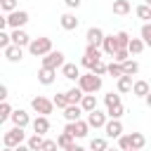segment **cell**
Returning <instances> with one entry per match:
<instances>
[{
	"label": "cell",
	"instance_id": "cell-41",
	"mask_svg": "<svg viewBox=\"0 0 151 151\" xmlns=\"http://www.w3.org/2000/svg\"><path fill=\"white\" fill-rule=\"evenodd\" d=\"M130 59V50L125 47V50H118L116 54H113V61H118V64H123V61H127Z\"/></svg>",
	"mask_w": 151,
	"mask_h": 151
},
{
	"label": "cell",
	"instance_id": "cell-53",
	"mask_svg": "<svg viewBox=\"0 0 151 151\" xmlns=\"http://www.w3.org/2000/svg\"><path fill=\"white\" fill-rule=\"evenodd\" d=\"M130 151H142V149H130Z\"/></svg>",
	"mask_w": 151,
	"mask_h": 151
},
{
	"label": "cell",
	"instance_id": "cell-27",
	"mask_svg": "<svg viewBox=\"0 0 151 151\" xmlns=\"http://www.w3.org/2000/svg\"><path fill=\"white\" fill-rule=\"evenodd\" d=\"M123 73H125V76H137V73H139V64H137L134 59L123 61Z\"/></svg>",
	"mask_w": 151,
	"mask_h": 151
},
{
	"label": "cell",
	"instance_id": "cell-50",
	"mask_svg": "<svg viewBox=\"0 0 151 151\" xmlns=\"http://www.w3.org/2000/svg\"><path fill=\"white\" fill-rule=\"evenodd\" d=\"M144 101H146V106H149V109H151V92H149V94H146V97H144Z\"/></svg>",
	"mask_w": 151,
	"mask_h": 151
},
{
	"label": "cell",
	"instance_id": "cell-17",
	"mask_svg": "<svg viewBox=\"0 0 151 151\" xmlns=\"http://www.w3.org/2000/svg\"><path fill=\"white\" fill-rule=\"evenodd\" d=\"M9 120H12V125H17V127H26V125L31 123V118H28V113H26L24 109H17Z\"/></svg>",
	"mask_w": 151,
	"mask_h": 151
},
{
	"label": "cell",
	"instance_id": "cell-13",
	"mask_svg": "<svg viewBox=\"0 0 151 151\" xmlns=\"http://www.w3.org/2000/svg\"><path fill=\"white\" fill-rule=\"evenodd\" d=\"M12 42L19 45V47H28L31 45V35L24 28H12Z\"/></svg>",
	"mask_w": 151,
	"mask_h": 151
},
{
	"label": "cell",
	"instance_id": "cell-35",
	"mask_svg": "<svg viewBox=\"0 0 151 151\" xmlns=\"http://www.w3.org/2000/svg\"><path fill=\"white\" fill-rule=\"evenodd\" d=\"M52 101H54V106H57V109H66V106L71 104L66 92H64V94H54V97H52Z\"/></svg>",
	"mask_w": 151,
	"mask_h": 151
},
{
	"label": "cell",
	"instance_id": "cell-25",
	"mask_svg": "<svg viewBox=\"0 0 151 151\" xmlns=\"http://www.w3.org/2000/svg\"><path fill=\"white\" fill-rule=\"evenodd\" d=\"M132 9V5H130V0H113V14H127Z\"/></svg>",
	"mask_w": 151,
	"mask_h": 151
},
{
	"label": "cell",
	"instance_id": "cell-33",
	"mask_svg": "<svg viewBox=\"0 0 151 151\" xmlns=\"http://www.w3.org/2000/svg\"><path fill=\"white\" fill-rule=\"evenodd\" d=\"M134 14H137L139 19H144V21H149V19H151V5H146V2L139 5V7L134 9Z\"/></svg>",
	"mask_w": 151,
	"mask_h": 151
},
{
	"label": "cell",
	"instance_id": "cell-2",
	"mask_svg": "<svg viewBox=\"0 0 151 151\" xmlns=\"http://www.w3.org/2000/svg\"><path fill=\"white\" fill-rule=\"evenodd\" d=\"M78 87H80L85 94H94V92H99V90H101V76H97L94 71L83 73V76L78 78Z\"/></svg>",
	"mask_w": 151,
	"mask_h": 151
},
{
	"label": "cell",
	"instance_id": "cell-3",
	"mask_svg": "<svg viewBox=\"0 0 151 151\" xmlns=\"http://www.w3.org/2000/svg\"><path fill=\"white\" fill-rule=\"evenodd\" d=\"M28 52L33 57H45L52 52V40L50 38H33L31 45H28Z\"/></svg>",
	"mask_w": 151,
	"mask_h": 151
},
{
	"label": "cell",
	"instance_id": "cell-19",
	"mask_svg": "<svg viewBox=\"0 0 151 151\" xmlns=\"http://www.w3.org/2000/svg\"><path fill=\"white\" fill-rule=\"evenodd\" d=\"M31 125H33V132H38V134H47V132H50V120H47V116H38Z\"/></svg>",
	"mask_w": 151,
	"mask_h": 151
},
{
	"label": "cell",
	"instance_id": "cell-21",
	"mask_svg": "<svg viewBox=\"0 0 151 151\" xmlns=\"http://www.w3.org/2000/svg\"><path fill=\"white\" fill-rule=\"evenodd\" d=\"M151 90H149V83L146 80H134V85H132V94L134 97H146Z\"/></svg>",
	"mask_w": 151,
	"mask_h": 151
},
{
	"label": "cell",
	"instance_id": "cell-42",
	"mask_svg": "<svg viewBox=\"0 0 151 151\" xmlns=\"http://www.w3.org/2000/svg\"><path fill=\"white\" fill-rule=\"evenodd\" d=\"M0 7H2V12H14L17 9V0H0Z\"/></svg>",
	"mask_w": 151,
	"mask_h": 151
},
{
	"label": "cell",
	"instance_id": "cell-31",
	"mask_svg": "<svg viewBox=\"0 0 151 151\" xmlns=\"http://www.w3.org/2000/svg\"><path fill=\"white\" fill-rule=\"evenodd\" d=\"M73 134H68V132H61L59 137H57V144H59V149H68L71 144H73Z\"/></svg>",
	"mask_w": 151,
	"mask_h": 151
},
{
	"label": "cell",
	"instance_id": "cell-32",
	"mask_svg": "<svg viewBox=\"0 0 151 151\" xmlns=\"http://www.w3.org/2000/svg\"><path fill=\"white\" fill-rule=\"evenodd\" d=\"M109 76H111V78H116V80H118L120 76H125V73H123V64L111 61V64H109Z\"/></svg>",
	"mask_w": 151,
	"mask_h": 151
},
{
	"label": "cell",
	"instance_id": "cell-54",
	"mask_svg": "<svg viewBox=\"0 0 151 151\" xmlns=\"http://www.w3.org/2000/svg\"><path fill=\"white\" fill-rule=\"evenodd\" d=\"M144 2H146V5H151V0H144Z\"/></svg>",
	"mask_w": 151,
	"mask_h": 151
},
{
	"label": "cell",
	"instance_id": "cell-5",
	"mask_svg": "<svg viewBox=\"0 0 151 151\" xmlns=\"http://www.w3.org/2000/svg\"><path fill=\"white\" fill-rule=\"evenodd\" d=\"M2 142H5V146L17 149L19 144H24V142H26V132H24V127H17V125H14L12 130H7V132H5Z\"/></svg>",
	"mask_w": 151,
	"mask_h": 151
},
{
	"label": "cell",
	"instance_id": "cell-23",
	"mask_svg": "<svg viewBox=\"0 0 151 151\" xmlns=\"http://www.w3.org/2000/svg\"><path fill=\"white\" fill-rule=\"evenodd\" d=\"M146 137L142 132H130V149H144Z\"/></svg>",
	"mask_w": 151,
	"mask_h": 151
},
{
	"label": "cell",
	"instance_id": "cell-1",
	"mask_svg": "<svg viewBox=\"0 0 151 151\" xmlns=\"http://www.w3.org/2000/svg\"><path fill=\"white\" fill-rule=\"evenodd\" d=\"M28 19H31V17H28L26 9H14V12H9V14L0 21V31H5L7 26H9V28H21V26L28 24Z\"/></svg>",
	"mask_w": 151,
	"mask_h": 151
},
{
	"label": "cell",
	"instance_id": "cell-48",
	"mask_svg": "<svg viewBox=\"0 0 151 151\" xmlns=\"http://www.w3.org/2000/svg\"><path fill=\"white\" fill-rule=\"evenodd\" d=\"M64 151H85V149H83V146H78V144H71V146H68V149H64Z\"/></svg>",
	"mask_w": 151,
	"mask_h": 151
},
{
	"label": "cell",
	"instance_id": "cell-28",
	"mask_svg": "<svg viewBox=\"0 0 151 151\" xmlns=\"http://www.w3.org/2000/svg\"><path fill=\"white\" fill-rule=\"evenodd\" d=\"M132 76H120L118 78V92H132Z\"/></svg>",
	"mask_w": 151,
	"mask_h": 151
},
{
	"label": "cell",
	"instance_id": "cell-51",
	"mask_svg": "<svg viewBox=\"0 0 151 151\" xmlns=\"http://www.w3.org/2000/svg\"><path fill=\"white\" fill-rule=\"evenodd\" d=\"M2 151H17V149H12V146H5V149H2Z\"/></svg>",
	"mask_w": 151,
	"mask_h": 151
},
{
	"label": "cell",
	"instance_id": "cell-12",
	"mask_svg": "<svg viewBox=\"0 0 151 151\" xmlns=\"http://www.w3.org/2000/svg\"><path fill=\"white\" fill-rule=\"evenodd\" d=\"M106 116H109V113H101V111H97V109L90 111V113H87V123H90V127H94V130H97V127H104V125L109 123Z\"/></svg>",
	"mask_w": 151,
	"mask_h": 151
},
{
	"label": "cell",
	"instance_id": "cell-49",
	"mask_svg": "<svg viewBox=\"0 0 151 151\" xmlns=\"http://www.w3.org/2000/svg\"><path fill=\"white\" fill-rule=\"evenodd\" d=\"M17 151H33V149H31L28 144H19V146H17Z\"/></svg>",
	"mask_w": 151,
	"mask_h": 151
},
{
	"label": "cell",
	"instance_id": "cell-46",
	"mask_svg": "<svg viewBox=\"0 0 151 151\" xmlns=\"http://www.w3.org/2000/svg\"><path fill=\"white\" fill-rule=\"evenodd\" d=\"M64 2H66L68 9H78V7H80V0H64Z\"/></svg>",
	"mask_w": 151,
	"mask_h": 151
},
{
	"label": "cell",
	"instance_id": "cell-40",
	"mask_svg": "<svg viewBox=\"0 0 151 151\" xmlns=\"http://www.w3.org/2000/svg\"><path fill=\"white\" fill-rule=\"evenodd\" d=\"M9 45H12V33L0 31V50H5V47H9Z\"/></svg>",
	"mask_w": 151,
	"mask_h": 151
},
{
	"label": "cell",
	"instance_id": "cell-24",
	"mask_svg": "<svg viewBox=\"0 0 151 151\" xmlns=\"http://www.w3.org/2000/svg\"><path fill=\"white\" fill-rule=\"evenodd\" d=\"M26 144L33 149V151H42V144H45V139H42V134H38V132H33L28 139H26Z\"/></svg>",
	"mask_w": 151,
	"mask_h": 151
},
{
	"label": "cell",
	"instance_id": "cell-16",
	"mask_svg": "<svg viewBox=\"0 0 151 151\" xmlns=\"http://www.w3.org/2000/svg\"><path fill=\"white\" fill-rule=\"evenodd\" d=\"M54 78H57V71H54V68L42 66V68L38 71V80H40V85H52V83H54Z\"/></svg>",
	"mask_w": 151,
	"mask_h": 151
},
{
	"label": "cell",
	"instance_id": "cell-20",
	"mask_svg": "<svg viewBox=\"0 0 151 151\" xmlns=\"http://www.w3.org/2000/svg\"><path fill=\"white\" fill-rule=\"evenodd\" d=\"M61 73H64V78H68V80H78V78L83 76L76 64H64V66H61Z\"/></svg>",
	"mask_w": 151,
	"mask_h": 151
},
{
	"label": "cell",
	"instance_id": "cell-22",
	"mask_svg": "<svg viewBox=\"0 0 151 151\" xmlns=\"http://www.w3.org/2000/svg\"><path fill=\"white\" fill-rule=\"evenodd\" d=\"M144 47H146V42H144L142 38H132V40H130V45H127L130 54H134V57H137V54H142V52H144Z\"/></svg>",
	"mask_w": 151,
	"mask_h": 151
},
{
	"label": "cell",
	"instance_id": "cell-8",
	"mask_svg": "<svg viewBox=\"0 0 151 151\" xmlns=\"http://www.w3.org/2000/svg\"><path fill=\"white\" fill-rule=\"evenodd\" d=\"M66 64V59H64V52H59V50H52L50 54H45L42 57V66H47V68H61Z\"/></svg>",
	"mask_w": 151,
	"mask_h": 151
},
{
	"label": "cell",
	"instance_id": "cell-7",
	"mask_svg": "<svg viewBox=\"0 0 151 151\" xmlns=\"http://www.w3.org/2000/svg\"><path fill=\"white\" fill-rule=\"evenodd\" d=\"M87 130H90V123H87V120H76V123H66V127H64V132L73 134L76 139H83V137H87Z\"/></svg>",
	"mask_w": 151,
	"mask_h": 151
},
{
	"label": "cell",
	"instance_id": "cell-9",
	"mask_svg": "<svg viewBox=\"0 0 151 151\" xmlns=\"http://www.w3.org/2000/svg\"><path fill=\"white\" fill-rule=\"evenodd\" d=\"M104 31L101 28H97V26H92V28H87V33H85V40H87V45H94V47H101L104 45Z\"/></svg>",
	"mask_w": 151,
	"mask_h": 151
},
{
	"label": "cell",
	"instance_id": "cell-18",
	"mask_svg": "<svg viewBox=\"0 0 151 151\" xmlns=\"http://www.w3.org/2000/svg\"><path fill=\"white\" fill-rule=\"evenodd\" d=\"M101 50H104V54H109V57H113L120 47H118V40H116V35H106L104 38V45H101Z\"/></svg>",
	"mask_w": 151,
	"mask_h": 151
},
{
	"label": "cell",
	"instance_id": "cell-52",
	"mask_svg": "<svg viewBox=\"0 0 151 151\" xmlns=\"http://www.w3.org/2000/svg\"><path fill=\"white\" fill-rule=\"evenodd\" d=\"M106 151H118V149H106Z\"/></svg>",
	"mask_w": 151,
	"mask_h": 151
},
{
	"label": "cell",
	"instance_id": "cell-39",
	"mask_svg": "<svg viewBox=\"0 0 151 151\" xmlns=\"http://www.w3.org/2000/svg\"><path fill=\"white\" fill-rule=\"evenodd\" d=\"M104 104H106V109H109V106H116V104H123V101H120V94L109 92V94L104 97Z\"/></svg>",
	"mask_w": 151,
	"mask_h": 151
},
{
	"label": "cell",
	"instance_id": "cell-47",
	"mask_svg": "<svg viewBox=\"0 0 151 151\" xmlns=\"http://www.w3.org/2000/svg\"><path fill=\"white\" fill-rule=\"evenodd\" d=\"M0 99L7 101V85H0Z\"/></svg>",
	"mask_w": 151,
	"mask_h": 151
},
{
	"label": "cell",
	"instance_id": "cell-26",
	"mask_svg": "<svg viewBox=\"0 0 151 151\" xmlns=\"http://www.w3.org/2000/svg\"><path fill=\"white\" fill-rule=\"evenodd\" d=\"M80 106H83V111H85V113L94 111V109H97V97H94V94H85V97H83V101H80Z\"/></svg>",
	"mask_w": 151,
	"mask_h": 151
},
{
	"label": "cell",
	"instance_id": "cell-38",
	"mask_svg": "<svg viewBox=\"0 0 151 151\" xmlns=\"http://www.w3.org/2000/svg\"><path fill=\"white\" fill-rule=\"evenodd\" d=\"M139 35H142V40L146 42V47H151V24H144L142 31H139Z\"/></svg>",
	"mask_w": 151,
	"mask_h": 151
},
{
	"label": "cell",
	"instance_id": "cell-36",
	"mask_svg": "<svg viewBox=\"0 0 151 151\" xmlns=\"http://www.w3.org/2000/svg\"><path fill=\"white\" fill-rule=\"evenodd\" d=\"M12 113H14V109H12L7 101H2V104H0V123H5L7 118H12Z\"/></svg>",
	"mask_w": 151,
	"mask_h": 151
},
{
	"label": "cell",
	"instance_id": "cell-45",
	"mask_svg": "<svg viewBox=\"0 0 151 151\" xmlns=\"http://www.w3.org/2000/svg\"><path fill=\"white\" fill-rule=\"evenodd\" d=\"M92 71H94L97 76H104V73H109V64H104V61H99V64H97V66H94Z\"/></svg>",
	"mask_w": 151,
	"mask_h": 151
},
{
	"label": "cell",
	"instance_id": "cell-37",
	"mask_svg": "<svg viewBox=\"0 0 151 151\" xmlns=\"http://www.w3.org/2000/svg\"><path fill=\"white\" fill-rule=\"evenodd\" d=\"M106 113H109V118H120L125 113V109H123V104H116V106H109Z\"/></svg>",
	"mask_w": 151,
	"mask_h": 151
},
{
	"label": "cell",
	"instance_id": "cell-14",
	"mask_svg": "<svg viewBox=\"0 0 151 151\" xmlns=\"http://www.w3.org/2000/svg\"><path fill=\"white\" fill-rule=\"evenodd\" d=\"M59 24H61L64 31H76V28H78V17H76L73 12H66V14H61Z\"/></svg>",
	"mask_w": 151,
	"mask_h": 151
},
{
	"label": "cell",
	"instance_id": "cell-34",
	"mask_svg": "<svg viewBox=\"0 0 151 151\" xmlns=\"http://www.w3.org/2000/svg\"><path fill=\"white\" fill-rule=\"evenodd\" d=\"M116 40H118V47H120V50H125V47L130 45V40H132V38L127 35V31H118V33H116Z\"/></svg>",
	"mask_w": 151,
	"mask_h": 151
},
{
	"label": "cell",
	"instance_id": "cell-43",
	"mask_svg": "<svg viewBox=\"0 0 151 151\" xmlns=\"http://www.w3.org/2000/svg\"><path fill=\"white\" fill-rule=\"evenodd\" d=\"M118 146H120L123 151H130V134H120V137H118Z\"/></svg>",
	"mask_w": 151,
	"mask_h": 151
},
{
	"label": "cell",
	"instance_id": "cell-11",
	"mask_svg": "<svg viewBox=\"0 0 151 151\" xmlns=\"http://www.w3.org/2000/svg\"><path fill=\"white\" fill-rule=\"evenodd\" d=\"M83 113H85V111H83L80 104H68V106L64 109V118H66V123H76V120H80Z\"/></svg>",
	"mask_w": 151,
	"mask_h": 151
},
{
	"label": "cell",
	"instance_id": "cell-30",
	"mask_svg": "<svg viewBox=\"0 0 151 151\" xmlns=\"http://www.w3.org/2000/svg\"><path fill=\"white\" fill-rule=\"evenodd\" d=\"M66 94H68V101H71V104H80V101H83V97H85V92H83L80 87H71Z\"/></svg>",
	"mask_w": 151,
	"mask_h": 151
},
{
	"label": "cell",
	"instance_id": "cell-29",
	"mask_svg": "<svg viewBox=\"0 0 151 151\" xmlns=\"http://www.w3.org/2000/svg\"><path fill=\"white\" fill-rule=\"evenodd\" d=\"M106 137H92L90 139V151H106Z\"/></svg>",
	"mask_w": 151,
	"mask_h": 151
},
{
	"label": "cell",
	"instance_id": "cell-6",
	"mask_svg": "<svg viewBox=\"0 0 151 151\" xmlns=\"http://www.w3.org/2000/svg\"><path fill=\"white\" fill-rule=\"evenodd\" d=\"M99 61H101V50H99V47H94V45H87L80 64H83L85 68H90V71H92V68H94Z\"/></svg>",
	"mask_w": 151,
	"mask_h": 151
},
{
	"label": "cell",
	"instance_id": "cell-10",
	"mask_svg": "<svg viewBox=\"0 0 151 151\" xmlns=\"http://www.w3.org/2000/svg\"><path fill=\"white\" fill-rule=\"evenodd\" d=\"M104 132H106L109 139H118V137L123 134V123H120V118H111V120L104 125Z\"/></svg>",
	"mask_w": 151,
	"mask_h": 151
},
{
	"label": "cell",
	"instance_id": "cell-15",
	"mask_svg": "<svg viewBox=\"0 0 151 151\" xmlns=\"http://www.w3.org/2000/svg\"><path fill=\"white\" fill-rule=\"evenodd\" d=\"M2 52H5L7 61H12V64H17V61H21V59H24V52H21V47H19V45H14V42H12L9 47H5Z\"/></svg>",
	"mask_w": 151,
	"mask_h": 151
},
{
	"label": "cell",
	"instance_id": "cell-4",
	"mask_svg": "<svg viewBox=\"0 0 151 151\" xmlns=\"http://www.w3.org/2000/svg\"><path fill=\"white\" fill-rule=\"evenodd\" d=\"M31 106H33V111H35L38 116H50V113L54 111V101L47 99V97H42V94L33 97V99H31Z\"/></svg>",
	"mask_w": 151,
	"mask_h": 151
},
{
	"label": "cell",
	"instance_id": "cell-44",
	"mask_svg": "<svg viewBox=\"0 0 151 151\" xmlns=\"http://www.w3.org/2000/svg\"><path fill=\"white\" fill-rule=\"evenodd\" d=\"M57 149H59L57 139H45V144H42V151H57Z\"/></svg>",
	"mask_w": 151,
	"mask_h": 151
}]
</instances>
